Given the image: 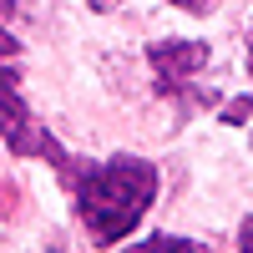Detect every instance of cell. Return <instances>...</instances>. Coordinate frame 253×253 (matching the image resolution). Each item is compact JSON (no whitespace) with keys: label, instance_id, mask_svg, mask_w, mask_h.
<instances>
[{"label":"cell","instance_id":"2","mask_svg":"<svg viewBox=\"0 0 253 253\" xmlns=\"http://www.w3.org/2000/svg\"><path fill=\"white\" fill-rule=\"evenodd\" d=\"M0 142H5L15 157H41V162L66 167V147H61L46 126L26 112V101H20L10 71H0Z\"/></svg>","mask_w":253,"mask_h":253},{"label":"cell","instance_id":"4","mask_svg":"<svg viewBox=\"0 0 253 253\" xmlns=\"http://www.w3.org/2000/svg\"><path fill=\"white\" fill-rule=\"evenodd\" d=\"M132 253H208L198 238H177V233H157V238H142Z\"/></svg>","mask_w":253,"mask_h":253},{"label":"cell","instance_id":"10","mask_svg":"<svg viewBox=\"0 0 253 253\" xmlns=\"http://www.w3.org/2000/svg\"><path fill=\"white\" fill-rule=\"evenodd\" d=\"M248 76H253V41H248Z\"/></svg>","mask_w":253,"mask_h":253},{"label":"cell","instance_id":"1","mask_svg":"<svg viewBox=\"0 0 253 253\" xmlns=\"http://www.w3.org/2000/svg\"><path fill=\"white\" fill-rule=\"evenodd\" d=\"M66 187L76 193V218L86 223L91 243L112 248L147 218L157 198V167L147 157L117 152L112 162H71L66 157Z\"/></svg>","mask_w":253,"mask_h":253},{"label":"cell","instance_id":"9","mask_svg":"<svg viewBox=\"0 0 253 253\" xmlns=\"http://www.w3.org/2000/svg\"><path fill=\"white\" fill-rule=\"evenodd\" d=\"M86 5H91V10H112L117 0H86Z\"/></svg>","mask_w":253,"mask_h":253},{"label":"cell","instance_id":"6","mask_svg":"<svg viewBox=\"0 0 253 253\" xmlns=\"http://www.w3.org/2000/svg\"><path fill=\"white\" fill-rule=\"evenodd\" d=\"M15 51H20V41H15V36H10L5 26H0V71H5L10 61H15Z\"/></svg>","mask_w":253,"mask_h":253},{"label":"cell","instance_id":"8","mask_svg":"<svg viewBox=\"0 0 253 253\" xmlns=\"http://www.w3.org/2000/svg\"><path fill=\"white\" fill-rule=\"evenodd\" d=\"M238 248H243V253H253V218H243V223H238Z\"/></svg>","mask_w":253,"mask_h":253},{"label":"cell","instance_id":"7","mask_svg":"<svg viewBox=\"0 0 253 253\" xmlns=\"http://www.w3.org/2000/svg\"><path fill=\"white\" fill-rule=\"evenodd\" d=\"M172 5L187 10V15H208V10H213V0H172Z\"/></svg>","mask_w":253,"mask_h":253},{"label":"cell","instance_id":"5","mask_svg":"<svg viewBox=\"0 0 253 253\" xmlns=\"http://www.w3.org/2000/svg\"><path fill=\"white\" fill-rule=\"evenodd\" d=\"M248 117H253V101H248V96H233V101L223 107V122H228V126H243Z\"/></svg>","mask_w":253,"mask_h":253},{"label":"cell","instance_id":"3","mask_svg":"<svg viewBox=\"0 0 253 253\" xmlns=\"http://www.w3.org/2000/svg\"><path fill=\"white\" fill-rule=\"evenodd\" d=\"M208 41H157L147 46V61L157 71V86H172V81H193L203 66H208Z\"/></svg>","mask_w":253,"mask_h":253}]
</instances>
